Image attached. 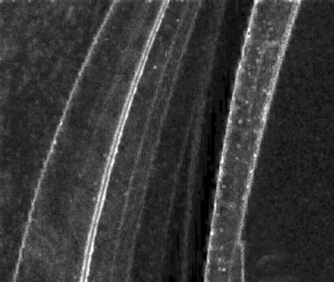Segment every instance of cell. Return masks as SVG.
<instances>
[{
    "label": "cell",
    "instance_id": "cell-1",
    "mask_svg": "<svg viewBox=\"0 0 334 282\" xmlns=\"http://www.w3.org/2000/svg\"><path fill=\"white\" fill-rule=\"evenodd\" d=\"M300 0H256L238 63L215 202L247 207L279 72Z\"/></svg>",
    "mask_w": 334,
    "mask_h": 282
},
{
    "label": "cell",
    "instance_id": "cell-2",
    "mask_svg": "<svg viewBox=\"0 0 334 282\" xmlns=\"http://www.w3.org/2000/svg\"><path fill=\"white\" fill-rule=\"evenodd\" d=\"M94 223L84 282L186 279L189 219L141 205L116 204L101 208Z\"/></svg>",
    "mask_w": 334,
    "mask_h": 282
}]
</instances>
